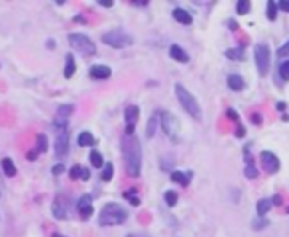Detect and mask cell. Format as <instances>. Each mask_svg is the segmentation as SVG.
I'll return each mask as SVG.
<instances>
[{
    "label": "cell",
    "instance_id": "8992f818",
    "mask_svg": "<svg viewBox=\"0 0 289 237\" xmlns=\"http://www.w3.org/2000/svg\"><path fill=\"white\" fill-rule=\"evenodd\" d=\"M160 124H161L163 133H165L169 139L177 141V135H179V122H177V118H175L171 112H167V110L160 112Z\"/></svg>",
    "mask_w": 289,
    "mask_h": 237
},
{
    "label": "cell",
    "instance_id": "7402d4cb",
    "mask_svg": "<svg viewBox=\"0 0 289 237\" xmlns=\"http://www.w3.org/2000/svg\"><path fill=\"white\" fill-rule=\"evenodd\" d=\"M272 206H273V202H272V198H262L258 204H256V210H258V216L260 218H264L270 210H272Z\"/></svg>",
    "mask_w": 289,
    "mask_h": 237
},
{
    "label": "cell",
    "instance_id": "6da1fadb",
    "mask_svg": "<svg viewBox=\"0 0 289 237\" xmlns=\"http://www.w3.org/2000/svg\"><path fill=\"white\" fill-rule=\"evenodd\" d=\"M120 151L124 159V169L130 177H140L142 173V147L136 135H124L120 141Z\"/></svg>",
    "mask_w": 289,
    "mask_h": 237
},
{
    "label": "cell",
    "instance_id": "1f68e13d",
    "mask_svg": "<svg viewBox=\"0 0 289 237\" xmlns=\"http://www.w3.org/2000/svg\"><path fill=\"white\" fill-rule=\"evenodd\" d=\"M134 194H136L134 190H126L122 196H124V198H126V200H128L132 206H140V198H138V196H134Z\"/></svg>",
    "mask_w": 289,
    "mask_h": 237
},
{
    "label": "cell",
    "instance_id": "4dcf8cb0",
    "mask_svg": "<svg viewBox=\"0 0 289 237\" xmlns=\"http://www.w3.org/2000/svg\"><path fill=\"white\" fill-rule=\"evenodd\" d=\"M277 73H279V76H281V81H289V59L287 61H283L281 65H279V69H277Z\"/></svg>",
    "mask_w": 289,
    "mask_h": 237
},
{
    "label": "cell",
    "instance_id": "ba28073f",
    "mask_svg": "<svg viewBox=\"0 0 289 237\" xmlns=\"http://www.w3.org/2000/svg\"><path fill=\"white\" fill-rule=\"evenodd\" d=\"M69 208H71V200L65 194H57L53 206H51V214L55 220H67L69 218Z\"/></svg>",
    "mask_w": 289,
    "mask_h": 237
},
{
    "label": "cell",
    "instance_id": "7dc6e473",
    "mask_svg": "<svg viewBox=\"0 0 289 237\" xmlns=\"http://www.w3.org/2000/svg\"><path fill=\"white\" fill-rule=\"evenodd\" d=\"M272 202H273V204H281V198H279V196H273Z\"/></svg>",
    "mask_w": 289,
    "mask_h": 237
},
{
    "label": "cell",
    "instance_id": "ffe728a7",
    "mask_svg": "<svg viewBox=\"0 0 289 237\" xmlns=\"http://www.w3.org/2000/svg\"><path fill=\"white\" fill-rule=\"evenodd\" d=\"M228 87H230V90H234V92L244 90V78H242L240 74H230V76H228Z\"/></svg>",
    "mask_w": 289,
    "mask_h": 237
},
{
    "label": "cell",
    "instance_id": "bcb514c9",
    "mask_svg": "<svg viewBox=\"0 0 289 237\" xmlns=\"http://www.w3.org/2000/svg\"><path fill=\"white\" fill-rule=\"evenodd\" d=\"M89 178H91V171L83 167V175H81V180H89Z\"/></svg>",
    "mask_w": 289,
    "mask_h": 237
},
{
    "label": "cell",
    "instance_id": "8d00e7d4",
    "mask_svg": "<svg viewBox=\"0 0 289 237\" xmlns=\"http://www.w3.org/2000/svg\"><path fill=\"white\" fill-rule=\"evenodd\" d=\"M51 173H53L55 177H59L61 173H65V165H63V163H57V165H53V169H51Z\"/></svg>",
    "mask_w": 289,
    "mask_h": 237
},
{
    "label": "cell",
    "instance_id": "f907efd6",
    "mask_svg": "<svg viewBox=\"0 0 289 237\" xmlns=\"http://www.w3.org/2000/svg\"><path fill=\"white\" fill-rule=\"evenodd\" d=\"M128 237H146V235H138V233H130Z\"/></svg>",
    "mask_w": 289,
    "mask_h": 237
},
{
    "label": "cell",
    "instance_id": "b9f144b4",
    "mask_svg": "<svg viewBox=\"0 0 289 237\" xmlns=\"http://www.w3.org/2000/svg\"><path fill=\"white\" fill-rule=\"evenodd\" d=\"M98 6H104V8H112L114 2L112 0H98Z\"/></svg>",
    "mask_w": 289,
    "mask_h": 237
},
{
    "label": "cell",
    "instance_id": "d4e9b609",
    "mask_svg": "<svg viewBox=\"0 0 289 237\" xmlns=\"http://www.w3.org/2000/svg\"><path fill=\"white\" fill-rule=\"evenodd\" d=\"M35 151L40 155L48 151V135L46 133H38V137H35Z\"/></svg>",
    "mask_w": 289,
    "mask_h": 237
},
{
    "label": "cell",
    "instance_id": "603a6c76",
    "mask_svg": "<svg viewBox=\"0 0 289 237\" xmlns=\"http://www.w3.org/2000/svg\"><path fill=\"white\" fill-rule=\"evenodd\" d=\"M158 120H160V112L152 114L150 122H148V126H146V137H154V133H156V128H158Z\"/></svg>",
    "mask_w": 289,
    "mask_h": 237
},
{
    "label": "cell",
    "instance_id": "9c48e42d",
    "mask_svg": "<svg viewBox=\"0 0 289 237\" xmlns=\"http://www.w3.org/2000/svg\"><path fill=\"white\" fill-rule=\"evenodd\" d=\"M75 112V106L73 104H61L57 110H55V118H53V126H55V130L59 132V130H65V128H69L67 126V122H69V118H71V114Z\"/></svg>",
    "mask_w": 289,
    "mask_h": 237
},
{
    "label": "cell",
    "instance_id": "30bf717a",
    "mask_svg": "<svg viewBox=\"0 0 289 237\" xmlns=\"http://www.w3.org/2000/svg\"><path fill=\"white\" fill-rule=\"evenodd\" d=\"M69 143H71V132H69V128L59 130L57 132V137H55V155H57V159H63V157L69 153Z\"/></svg>",
    "mask_w": 289,
    "mask_h": 237
},
{
    "label": "cell",
    "instance_id": "2e32d148",
    "mask_svg": "<svg viewBox=\"0 0 289 237\" xmlns=\"http://www.w3.org/2000/svg\"><path fill=\"white\" fill-rule=\"evenodd\" d=\"M75 71H77L75 57H73V53H69V55L65 57V71H63V76H65V78H73Z\"/></svg>",
    "mask_w": 289,
    "mask_h": 237
},
{
    "label": "cell",
    "instance_id": "f546056e",
    "mask_svg": "<svg viewBox=\"0 0 289 237\" xmlns=\"http://www.w3.org/2000/svg\"><path fill=\"white\" fill-rule=\"evenodd\" d=\"M163 198H165V204H167L169 208H173V206L177 204V200H179V196H177V192H173V190H167V192L163 194Z\"/></svg>",
    "mask_w": 289,
    "mask_h": 237
},
{
    "label": "cell",
    "instance_id": "44dd1931",
    "mask_svg": "<svg viewBox=\"0 0 289 237\" xmlns=\"http://www.w3.org/2000/svg\"><path fill=\"white\" fill-rule=\"evenodd\" d=\"M93 143H95V137H93L91 132H81V133L77 135V145H79V147H91Z\"/></svg>",
    "mask_w": 289,
    "mask_h": 237
},
{
    "label": "cell",
    "instance_id": "c3c4849f",
    "mask_svg": "<svg viewBox=\"0 0 289 237\" xmlns=\"http://www.w3.org/2000/svg\"><path fill=\"white\" fill-rule=\"evenodd\" d=\"M48 47H49V49H53V47H55V44H53V39H49V42H48Z\"/></svg>",
    "mask_w": 289,
    "mask_h": 237
},
{
    "label": "cell",
    "instance_id": "5b68a950",
    "mask_svg": "<svg viewBox=\"0 0 289 237\" xmlns=\"http://www.w3.org/2000/svg\"><path fill=\"white\" fill-rule=\"evenodd\" d=\"M67 42H69V45L73 47L77 53H83V55H96V45H95V42H93L89 35H85V33H69Z\"/></svg>",
    "mask_w": 289,
    "mask_h": 237
},
{
    "label": "cell",
    "instance_id": "f35d334b",
    "mask_svg": "<svg viewBox=\"0 0 289 237\" xmlns=\"http://www.w3.org/2000/svg\"><path fill=\"white\" fill-rule=\"evenodd\" d=\"M226 116H228V120H232V122H238V120H240L234 108H228V110H226Z\"/></svg>",
    "mask_w": 289,
    "mask_h": 237
},
{
    "label": "cell",
    "instance_id": "ac0fdd59",
    "mask_svg": "<svg viewBox=\"0 0 289 237\" xmlns=\"http://www.w3.org/2000/svg\"><path fill=\"white\" fill-rule=\"evenodd\" d=\"M191 178H193V173H191V171H189V173H181V171H171V180H173V182H179V184L187 186Z\"/></svg>",
    "mask_w": 289,
    "mask_h": 237
},
{
    "label": "cell",
    "instance_id": "52a82bcc",
    "mask_svg": "<svg viewBox=\"0 0 289 237\" xmlns=\"http://www.w3.org/2000/svg\"><path fill=\"white\" fill-rule=\"evenodd\" d=\"M254 61H256V69L260 74H268L270 69V47L266 44H258L254 47Z\"/></svg>",
    "mask_w": 289,
    "mask_h": 237
},
{
    "label": "cell",
    "instance_id": "ee69618b",
    "mask_svg": "<svg viewBox=\"0 0 289 237\" xmlns=\"http://www.w3.org/2000/svg\"><path fill=\"white\" fill-rule=\"evenodd\" d=\"M281 12H289V0H283V2H277Z\"/></svg>",
    "mask_w": 289,
    "mask_h": 237
},
{
    "label": "cell",
    "instance_id": "5bb4252c",
    "mask_svg": "<svg viewBox=\"0 0 289 237\" xmlns=\"http://www.w3.org/2000/svg\"><path fill=\"white\" fill-rule=\"evenodd\" d=\"M140 118V108L136 104H130L126 106L124 110V120H126V128H136V122Z\"/></svg>",
    "mask_w": 289,
    "mask_h": 237
},
{
    "label": "cell",
    "instance_id": "74e56055",
    "mask_svg": "<svg viewBox=\"0 0 289 237\" xmlns=\"http://www.w3.org/2000/svg\"><path fill=\"white\" fill-rule=\"evenodd\" d=\"M287 53H289V42H285V44L277 49V57H285Z\"/></svg>",
    "mask_w": 289,
    "mask_h": 237
},
{
    "label": "cell",
    "instance_id": "4fadbf2b",
    "mask_svg": "<svg viewBox=\"0 0 289 237\" xmlns=\"http://www.w3.org/2000/svg\"><path fill=\"white\" fill-rule=\"evenodd\" d=\"M112 74V69L108 65H93L89 69V76L95 78V81H106V78H111Z\"/></svg>",
    "mask_w": 289,
    "mask_h": 237
},
{
    "label": "cell",
    "instance_id": "e575fe53",
    "mask_svg": "<svg viewBox=\"0 0 289 237\" xmlns=\"http://www.w3.org/2000/svg\"><path fill=\"white\" fill-rule=\"evenodd\" d=\"M244 175H246L250 180H254V178H258V169H256V167H246V169H244Z\"/></svg>",
    "mask_w": 289,
    "mask_h": 237
},
{
    "label": "cell",
    "instance_id": "4316f807",
    "mask_svg": "<svg viewBox=\"0 0 289 237\" xmlns=\"http://www.w3.org/2000/svg\"><path fill=\"white\" fill-rule=\"evenodd\" d=\"M112 177H114V165L112 163H106L104 169H102V173H100V178L104 182H108V180H112Z\"/></svg>",
    "mask_w": 289,
    "mask_h": 237
},
{
    "label": "cell",
    "instance_id": "277c9868",
    "mask_svg": "<svg viewBox=\"0 0 289 237\" xmlns=\"http://www.w3.org/2000/svg\"><path fill=\"white\" fill-rule=\"evenodd\" d=\"M102 44L108 47H114V49H126L134 44V37L122 30H111V31L102 33Z\"/></svg>",
    "mask_w": 289,
    "mask_h": 237
},
{
    "label": "cell",
    "instance_id": "d590c367",
    "mask_svg": "<svg viewBox=\"0 0 289 237\" xmlns=\"http://www.w3.org/2000/svg\"><path fill=\"white\" fill-rule=\"evenodd\" d=\"M266 225H268V220L260 218V220H254V225H252V227H254V229H264Z\"/></svg>",
    "mask_w": 289,
    "mask_h": 237
},
{
    "label": "cell",
    "instance_id": "3957f363",
    "mask_svg": "<svg viewBox=\"0 0 289 237\" xmlns=\"http://www.w3.org/2000/svg\"><path fill=\"white\" fill-rule=\"evenodd\" d=\"M175 96H177V100H179V104L183 106V110L191 116V118H195V120H201L203 118V112H201V106H199V102H197V98L183 87V85H175Z\"/></svg>",
    "mask_w": 289,
    "mask_h": 237
},
{
    "label": "cell",
    "instance_id": "7c38bea8",
    "mask_svg": "<svg viewBox=\"0 0 289 237\" xmlns=\"http://www.w3.org/2000/svg\"><path fill=\"white\" fill-rule=\"evenodd\" d=\"M75 208H77L81 220H89V218L93 216V196H91V194H83L81 198L77 200Z\"/></svg>",
    "mask_w": 289,
    "mask_h": 237
},
{
    "label": "cell",
    "instance_id": "484cf974",
    "mask_svg": "<svg viewBox=\"0 0 289 237\" xmlns=\"http://www.w3.org/2000/svg\"><path fill=\"white\" fill-rule=\"evenodd\" d=\"M89 161H91V165H93L95 169H104V159H102V155H100L98 151H91Z\"/></svg>",
    "mask_w": 289,
    "mask_h": 237
},
{
    "label": "cell",
    "instance_id": "f6af8a7d",
    "mask_svg": "<svg viewBox=\"0 0 289 237\" xmlns=\"http://www.w3.org/2000/svg\"><path fill=\"white\" fill-rule=\"evenodd\" d=\"M130 4H134V6H148L150 2H148V0H130Z\"/></svg>",
    "mask_w": 289,
    "mask_h": 237
},
{
    "label": "cell",
    "instance_id": "f1b7e54d",
    "mask_svg": "<svg viewBox=\"0 0 289 237\" xmlns=\"http://www.w3.org/2000/svg\"><path fill=\"white\" fill-rule=\"evenodd\" d=\"M252 10V4H250V0H238L236 2V12L242 16V14H248Z\"/></svg>",
    "mask_w": 289,
    "mask_h": 237
},
{
    "label": "cell",
    "instance_id": "cb8c5ba5",
    "mask_svg": "<svg viewBox=\"0 0 289 237\" xmlns=\"http://www.w3.org/2000/svg\"><path fill=\"white\" fill-rule=\"evenodd\" d=\"M225 55H226V59H230V61H244V59H246V55H244V51H242L240 47L226 49V51H225Z\"/></svg>",
    "mask_w": 289,
    "mask_h": 237
},
{
    "label": "cell",
    "instance_id": "60d3db41",
    "mask_svg": "<svg viewBox=\"0 0 289 237\" xmlns=\"http://www.w3.org/2000/svg\"><path fill=\"white\" fill-rule=\"evenodd\" d=\"M28 161H35V159H38V157H40V153L38 151H35V149H32V151H28Z\"/></svg>",
    "mask_w": 289,
    "mask_h": 237
},
{
    "label": "cell",
    "instance_id": "681fc988",
    "mask_svg": "<svg viewBox=\"0 0 289 237\" xmlns=\"http://www.w3.org/2000/svg\"><path fill=\"white\" fill-rule=\"evenodd\" d=\"M51 237H67V235H63V233H51Z\"/></svg>",
    "mask_w": 289,
    "mask_h": 237
},
{
    "label": "cell",
    "instance_id": "816d5d0a",
    "mask_svg": "<svg viewBox=\"0 0 289 237\" xmlns=\"http://www.w3.org/2000/svg\"><path fill=\"white\" fill-rule=\"evenodd\" d=\"M285 212H287V214H289V208H287V210H285Z\"/></svg>",
    "mask_w": 289,
    "mask_h": 237
},
{
    "label": "cell",
    "instance_id": "d6986e66",
    "mask_svg": "<svg viewBox=\"0 0 289 237\" xmlns=\"http://www.w3.org/2000/svg\"><path fill=\"white\" fill-rule=\"evenodd\" d=\"M0 165H2V171H4V175L6 177H16V173H18V169H16V165H14V161L10 159V157H4L2 161H0Z\"/></svg>",
    "mask_w": 289,
    "mask_h": 237
},
{
    "label": "cell",
    "instance_id": "836d02e7",
    "mask_svg": "<svg viewBox=\"0 0 289 237\" xmlns=\"http://www.w3.org/2000/svg\"><path fill=\"white\" fill-rule=\"evenodd\" d=\"M250 147H252V145H246V147H244V159H246V167H256V165H254V159H252V155H250Z\"/></svg>",
    "mask_w": 289,
    "mask_h": 237
},
{
    "label": "cell",
    "instance_id": "9a60e30c",
    "mask_svg": "<svg viewBox=\"0 0 289 237\" xmlns=\"http://www.w3.org/2000/svg\"><path fill=\"white\" fill-rule=\"evenodd\" d=\"M169 57H171L173 61H177V63H189V53H187L183 47L175 45V44L169 47Z\"/></svg>",
    "mask_w": 289,
    "mask_h": 237
},
{
    "label": "cell",
    "instance_id": "ab89813d",
    "mask_svg": "<svg viewBox=\"0 0 289 237\" xmlns=\"http://www.w3.org/2000/svg\"><path fill=\"white\" fill-rule=\"evenodd\" d=\"M234 135H236L238 139H242V137L246 135V128H244L242 124H238V126H236V132H234Z\"/></svg>",
    "mask_w": 289,
    "mask_h": 237
},
{
    "label": "cell",
    "instance_id": "8fae6325",
    "mask_svg": "<svg viewBox=\"0 0 289 237\" xmlns=\"http://www.w3.org/2000/svg\"><path fill=\"white\" fill-rule=\"evenodd\" d=\"M260 159H262V167L268 175H273L279 171V159H277V155L272 153V151H264L260 155Z\"/></svg>",
    "mask_w": 289,
    "mask_h": 237
},
{
    "label": "cell",
    "instance_id": "e0dca14e",
    "mask_svg": "<svg viewBox=\"0 0 289 237\" xmlns=\"http://www.w3.org/2000/svg\"><path fill=\"white\" fill-rule=\"evenodd\" d=\"M171 14H173V18H175L179 24H183V26H189V24H193V18H191V14H189L187 10H183V8H175Z\"/></svg>",
    "mask_w": 289,
    "mask_h": 237
},
{
    "label": "cell",
    "instance_id": "7bdbcfd3",
    "mask_svg": "<svg viewBox=\"0 0 289 237\" xmlns=\"http://www.w3.org/2000/svg\"><path fill=\"white\" fill-rule=\"evenodd\" d=\"M250 120H252V124L260 126V124H262V116H260V114H252V118H250Z\"/></svg>",
    "mask_w": 289,
    "mask_h": 237
},
{
    "label": "cell",
    "instance_id": "7a4b0ae2",
    "mask_svg": "<svg viewBox=\"0 0 289 237\" xmlns=\"http://www.w3.org/2000/svg\"><path fill=\"white\" fill-rule=\"evenodd\" d=\"M128 220V210L116 202H108L102 206L100 214H98V225L100 227H112V225H120Z\"/></svg>",
    "mask_w": 289,
    "mask_h": 237
},
{
    "label": "cell",
    "instance_id": "d6a6232c",
    "mask_svg": "<svg viewBox=\"0 0 289 237\" xmlns=\"http://www.w3.org/2000/svg\"><path fill=\"white\" fill-rule=\"evenodd\" d=\"M81 175H83V167H81V165L71 167V171H69V177L73 178V180H75V178H79V180H81Z\"/></svg>",
    "mask_w": 289,
    "mask_h": 237
},
{
    "label": "cell",
    "instance_id": "83f0119b",
    "mask_svg": "<svg viewBox=\"0 0 289 237\" xmlns=\"http://www.w3.org/2000/svg\"><path fill=\"white\" fill-rule=\"evenodd\" d=\"M277 10H279V6H277V2H268V8H266V16H268V20L270 22H273L275 18H277Z\"/></svg>",
    "mask_w": 289,
    "mask_h": 237
}]
</instances>
